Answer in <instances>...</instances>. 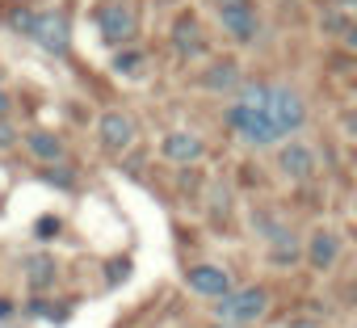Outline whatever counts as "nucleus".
I'll return each instance as SVG.
<instances>
[{"label":"nucleus","instance_id":"1","mask_svg":"<svg viewBox=\"0 0 357 328\" xmlns=\"http://www.w3.org/2000/svg\"><path fill=\"white\" fill-rule=\"evenodd\" d=\"M227 122L248 147H273L282 139V131L269 118V84H244L227 105Z\"/></svg>","mask_w":357,"mask_h":328},{"label":"nucleus","instance_id":"2","mask_svg":"<svg viewBox=\"0 0 357 328\" xmlns=\"http://www.w3.org/2000/svg\"><path fill=\"white\" fill-rule=\"evenodd\" d=\"M13 26L34 43V47H43L47 55H68V47H72V26H68V17L63 13H55V9H22V13H13Z\"/></svg>","mask_w":357,"mask_h":328},{"label":"nucleus","instance_id":"3","mask_svg":"<svg viewBox=\"0 0 357 328\" xmlns=\"http://www.w3.org/2000/svg\"><path fill=\"white\" fill-rule=\"evenodd\" d=\"M265 311H269V290L265 286H240V290H231L215 303L219 324H236V328L265 320Z\"/></svg>","mask_w":357,"mask_h":328},{"label":"nucleus","instance_id":"4","mask_svg":"<svg viewBox=\"0 0 357 328\" xmlns=\"http://www.w3.org/2000/svg\"><path fill=\"white\" fill-rule=\"evenodd\" d=\"M97 30H101L105 43L130 47L135 34H139V9L130 5V0H105V5L97 9Z\"/></svg>","mask_w":357,"mask_h":328},{"label":"nucleus","instance_id":"5","mask_svg":"<svg viewBox=\"0 0 357 328\" xmlns=\"http://www.w3.org/2000/svg\"><path fill=\"white\" fill-rule=\"evenodd\" d=\"M269 118L282 135H298L307 126V101L290 84H269Z\"/></svg>","mask_w":357,"mask_h":328},{"label":"nucleus","instance_id":"6","mask_svg":"<svg viewBox=\"0 0 357 328\" xmlns=\"http://www.w3.org/2000/svg\"><path fill=\"white\" fill-rule=\"evenodd\" d=\"M219 13V26L236 38V43H252L257 30H261V17H257V5L252 0H223V5H215Z\"/></svg>","mask_w":357,"mask_h":328},{"label":"nucleus","instance_id":"7","mask_svg":"<svg viewBox=\"0 0 357 328\" xmlns=\"http://www.w3.org/2000/svg\"><path fill=\"white\" fill-rule=\"evenodd\" d=\"M135 135H139V126H135V118H130L126 110H105L101 122H97V139H101V147L114 151V156H122V151L135 143Z\"/></svg>","mask_w":357,"mask_h":328},{"label":"nucleus","instance_id":"8","mask_svg":"<svg viewBox=\"0 0 357 328\" xmlns=\"http://www.w3.org/2000/svg\"><path fill=\"white\" fill-rule=\"evenodd\" d=\"M278 173L286 177V181H294V186H303V181H311L315 173H319V156L307 147V143H286L282 151H278Z\"/></svg>","mask_w":357,"mask_h":328},{"label":"nucleus","instance_id":"9","mask_svg":"<svg viewBox=\"0 0 357 328\" xmlns=\"http://www.w3.org/2000/svg\"><path fill=\"white\" fill-rule=\"evenodd\" d=\"M185 286H190L194 295H206V299H223V295L236 290V286H231V274H227L223 265H190V269H185Z\"/></svg>","mask_w":357,"mask_h":328},{"label":"nucleus","instance_id":"10","mask_svg":"<svg viewBox=\"0 0 357 328\" xmlns=\"http://www.w3.org/2000/svg\"><path fill=\"white\" fill-rule=\"evenodd\" d=\"M160 151H164L168 160H176V164H194V160L206 156V143H202V135H194V131H168L164 143H160Z\"/></svg>","mask_w":357,"mask_h":328},{"label":"nucleus","instance_id":"11","mask_svg":"<svg viewBox=\"0 0 357 328\" xmlns=\"http://www.w3.org/2000/svg\"><path fill=\"white\" fill-rule=\"evenodd\" d=\"M336 257H340V236H336V232H328V228L311 232L307 265H311V269H332V265H336Z\"/></svg>","mask_w":357,"mask_h":328},{"label":"nucleus","instance_id":"12","mask_svg":"<svg viewBox=\"0 0 357 328\" xmlns=\"http://www.w3.org/2000/svg\"><path fill=\"white\" fill-rule=\"evenodd\" d=\"M202 89H211V93H240V89H244L240 64H236V59L211 64V72H202Z\"/></svg>","mask_w":357,"mask_h":328},{"label":"nucleus","instance_id":"13","mask_svg":"<svg viewBox=\"0 0 357 328\" xmlns=\"http://www.w3.org/2000/svg\"><path fill=\"white\" fill-rule=\"evenodd\" d=\"M269 236V261H278V265H290L294 257H298V240H294V232H286V228H278V223H269V219H257Z\"/></svg>","mask_w":357,"mask_h":328},{"label":"nucleus","instance_id":"14","mask_svg":"<svg viewBox=\"0 0 357 328\" xmlns=\"http://www.w3.org/2000/svg\"><path fill=\"white\" fill-rule=\"evenodd\" d=\"M172 47L181 51V55H202L206 51V43H202V26H198V17H181L172 26Z\"/></svg>","mask_w":357,"mask_h":328},{"label":"nucleus","instance_id":"15","mask_svg":"<svg viewBox=\"0 0 357 328\" xmlns=\"http://www.w3.org/2000/svg\"><path fill=\"white\" fill-rule=\"evenodd\" d=\"M26 147H30L38 160H47V164L63 160V139L51 135V131H30V135H26Z\"/></svg>","mask_w":357,"mask_h":328},{"label":"nucleus","instance_id":"16","mask_svg":"<svg viewBox=\"0 0 357 328\" xmlns=\"http://www.w3.org/2000/svg\"><path fill=\"white\" fill-rule=\"evenodd\" d=\"M55 278H59L55 257H30V261H26V282H30V290H47V286H55Z\"/></svg>","mask_w":357,"mask_h":328},{"label":"nucleus","instance_id":"17","mask_svg":"<svg viewBox=\"0 0 357 328\" xmlns=\"http://www.w3.org/2000/svg\"><path fill=\"white\" fill-rule=\"evenodd\" d=\"M349 22H353V17H349L340 5H332V9L319 17V30H328V34H344V26H349Z\"/></svg>","mask_w":357,"mask_h":328},{"label":"nucleus","instance_id":"18","mask_svg":"<svg viewBox=\"0 0 357 328\" xmlns=\"http://www.w3.org/2000/svg\"><path fill=\"white\" fill-rule=\"evenodd\" d=\"M139 64H143V51H135V47H126V51H118V55H114V72L135 76V72H139Z\"/></svg>","mask_w":357,"mask_h":328},{"label":"nucleus","instance_id":"19","mask_svg":"<svg viewBox=\"0 0 357 328\" xmlns=\"http://www.w3.org/2000/svg\"><path fill=\"white\" fill-rule=\"evenodd\" d=\"M340 131H344L349 139H357V110H349V114H340Z\"/></svg>","mask_w":357,"mask_h":328},{"label":"nucleus","instance_id":"20","mask_svg":"<svg viewBox=\"0 0 357 328\" xmlns=\"http://www.w3.org/2000/svg\"><path fill=\"white\" fill-rule=\"evenodd\" d=\"M13 143H17V131H13L5 118H0V147H13Z\"/></svg>","mask_w":357,"mask_h":328},{"label":"nucleus","instance_id":"21","mask_svg":"<svg viewBox=\"0 0 357 328\" xmlns=\"http://www.w3.org/2000/svg\"><path fill=\"white\" fill-rule=\"evenodd\" d=\"M340 43H344L349 51H357V22H349V26H344V34H340Z\"/></svg>","mask_w":357,"mask_h":328},{"label":"nucleus","instance_id":"22","mask_svg":"<svg viewBox=\"0 0 357 328\" xmlns=\"http://www.w3.org/2000/svg\"><path fill=\"white\" fill-rule=\"evenodd\" d=\"M9 105H13V101H9V93L0 89V118H9Z\"/></svg>","mask_w":357,"mask_h":328},{"label":"nucleus","instance_id":"23","mask_svg":"<svg viewBox=\"0 0 357 328\" xmlns=\"http://www.w3.org/2000/svg\"><path fill=\"white\" fill-rule=\"evenodd\" d=\"M336 5H340L344 13H357V0H336Z\"/></svg>","mask_w":357,"mask_h":328},{"label":"nucleus","instance_id":"24","mask_svg":"<svg viewBox=\"0 0 357 328\" xmlns=\"http://www.w3.org/2000/svg\"><path fill=\"white\" fill-rule=\"evenodd\" d=\"M211 328H236V324H211Z\"/></svg>","mask_w":357,"mask_h":328},{"label":"nucleus","instance_id":"25","mask_svg":"<svg viewBox=\"0 0 357 328\" xmlns=\"http://www.w3.org/2000/svg\"><path fill=\"white\" fill-rule=\"evenodd\" d=\"M215 5H223V0H215Z\"/></svg>","mask_w":357,"mask_h":328}]
</instances>
